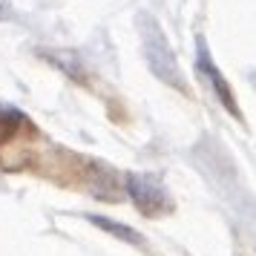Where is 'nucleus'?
Returning <instances> with one entry per match:
<instances>
[{"label":"nucleus","mask_w":256,"mask_h":256,"mask_svg":"<svg viewBox=\"0 0 256 256\" xmlns=\"http://www.w3.org/2000/svg\"><path fill=\"white\" fill-rule=\"evenodd\" d=\"M144 55H147V64L152 66V72H156L162 81L173 84L178 90H184V78H182V72H178V64H176L173 52H170L167 40H164V32L156 26L152 18L144 20Z\"/></svg>","instance_id":"nucleus-1"},{"label":"nucleus","mask_w":256,"mask_h":256,"mask_svg":"<svg viewBox=\"0 0 256 256\" xmlns=\"http://www.w3.org/2000/svg\"><path fill=\"white\" fill-rule=\"evenodd\" d=\"M124 187H127L130 198L136 202V208L147 216H162L170 210V198L164 193V187L144 173H127L124 176Z\"/></svg>","instance_id":"nucleus-2"},{"label":"nucleus","mask_w":256,"mask_h":256,"mask_svg":"<svg viewBox=\"0 0 256 256\" xmlns=\"http://www.w3.org/2000/svg\"><path fill=\"white\" fill-rule=\"evenodd\" d=\"M198 72H202V75H204V78L210 81V86L216 90V95H219V101H222V104L228 106V110H230L233 116H239V106H236V101H233L230 84H228L224 78H222V72L216 70V64L210 60L208 46H204V44H198Z\"/></svg>","instance_id":"nucleus-3"},{"label":"nucleus","mask_w":256,"mask_h":256,"mask_svg":"<svg viewBox=\"0 0 256 256\" xmlns=\"http://www.w3.org/2000/svg\"><path fill=\"white\" fill-rule=\"evenodd\" d=\"M90 222H92L95 228L112 233L116 239H124L127 244H144V236H141L138 230L127 228V224H121V222H112V219H106V216H90Z\"/></svg>","instance_id":"nucleus-4"},{"label":"nucleus","mask_w":256,"mask_h":256,"mask_svg":"<svg viewBox=\"0 0 256 256\" xmlns=\"http://www.w3.org/2000/svg\"><path fill=\"white\" fill-rule=\"evenodd\" d=\"M18 124V112H9V116H0V141L6 138L9 132H12V127Z\"/></svg>","instance_id":"nucleus-5"},{"label":"nucleus","mask_w":256,"mask_h":256,"mask_svg":"<svg viewBox=\"0 0 256 256\" xmlns=\"http://www.w3.org/2000/svg\"><path fill=\"white\" fill-rule=\"evenodd\" d=\"M6 14H9V3H6V0H0V18H6Z\"/></svg>","instance_id":"nucleus-6"}]
</instances>
